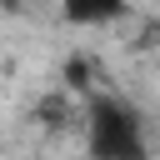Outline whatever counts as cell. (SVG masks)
<instances>
[{
  "instance_id": "cell-3",
  "label": "cell",
  "mask_w": 160,
  "mask_h": 160,
  "mask_svg": "<svg viewBox=\"0 0 160 160\" xmlns=\"http://www.w3.org/2000/svg\"><path fill=\"white\" fill-rule=\"evenodd\" d=\"M65 20L70 25H115L125 20V5L110 0V5H65Z\"/></svg>"
},
{
  "instance_id": "cell-2",
  "label": "cell",
  "mask_w": 160,
  "mask_h": 160,
  "mask_svg": "<svg viewBox=\"0 0 160 160\" xmlns=\"http://www.w3.org/2000/svg\"><path fill=\"white\" fill-rule=\"evenodd\" d=\"M100 65H95V55L90 50H70L65 55V65H60V85H65V95H80V100H95L100 95Z\"/></svg>"
},
{
  "instance_id": "cell-1",
  "label": "cell",
  "mask_w": 160,
  "mask_h": 160,
  "mask_svg": "<svg viewBox=\"0 0 160 160\" xmlns=\"http://www.w3.org/2000/svg\"><path fill=\"white\" fill-rule=\"evenodd\" d=\"M80 140H85L90 160H150L140 110L110 90H100L95 100L80 105Z\"/></svg>"
}]
</instances>
